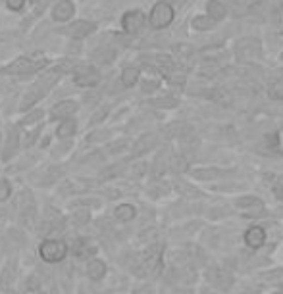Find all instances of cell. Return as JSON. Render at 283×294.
Returning a JSON list of instances; mask_svg holds the SVG:
<instances>
[{"label":"cell","instance_id":"cell-1","mask_svg":"<svg viewBox=\"0 0 283 294\" xmlns=\"http://www.w3.org/2000/svg\"><path fill=\"white\" fill-rule=\"evenodd\" d=\"M49 64V60L43 56H21L18 60H14L12 64L4 67V73L10 75H27V73H37L43 67Z\"/></svg>","mask_w":283,"mask_h":294},{"label":"cell","instance_id":"cell-2","mask_svg":"<svg viewBox=\"0 0 283 294\" xmlns=\"http://www.w3.org/2000/svg\"><path fill=\"white\" fill-rule=\"evenodd\" d=\"M39 256L47 264H60L68 256V244L58 238H47L43 240L39 246Z\"/></svg>","mask_w":283,"mask_h":294},{"label":"cell","instance_id":"cell-3","mask_svg":"<svg viewBox=\"0 0 283 294\" xmlns=\"http://www.w3.org/2000/svg\"><path fill=\"white\" fill-rule=\"evenodd\" d=\"M58 77H60L58 71H52L50 75H45L43 79H39V83H37V85L33 87V91H29V93L25 95V98H23V102H21V106H20L21 110L29 108L31 104H35V102H37L39 98H43V96L47 95V93H49L50 87L54 85L56 81H58Z\"/></svg>","mask_w":283,"mask_h":294},{"label":"cell","instance_id":"cell-4","mask_svg":"<svg viewBox=\"0 0 283 294\" xmlns=\"http://www.w3.org/2000/svg\"><path fill=\"white\" fill-rule=\"evenodd\" d=\"M174 21V8L168 2H156L148 16V23L152 29H164Z\"/></svg>","mask_w":283,"mask_h":294},{"label":"cell","instance_id":"cell-5","mask_svg":"<svg viewBox=\"0 0 283 294\" xmlns=\"http://www.w3.org/2000/svg\"><path fill=\"white\" fill-rule=\"evenodd\" d=\"M160 266H162V246L160 244H152L141 256V271H143L141 275L156 273Z\"/></svg>","mask_w":283,"mask_h":294},{"label":"cell","instance_id":"cell-6","mask_svg":"<svg viewBox=\"0 0 283 294\" xmlns=\"http://www.w3.org/2000/svg\"><path fill=\"white\" fill-rule=\"evenodd\" d=\"M145 21H147V18L141 10H131V12H126V16L122 18V27L129 35H137L139 31H143Z\"/></svg>","mask_w":283,"mask_h":294},{"label":"cell","instance_id":"cell-7","mask_svg":"<svg viewBox=\"0 0 283 294\" xmlns=\"http://www.w3.org/2000/svg\"><path fill=\"white\" fill-rule=\"evenodd\" d=\"M262 54V48H260V43L256 38H243L239 40L237 45V56L239 60H254V58H260Z\"/></svg>","mask_w":283,"mask_h":294},{"label":"cell","instance_id":"cell-8","mask_svg":"<svg viewBox=\"0 0 283 294\" xmlns=\"http://www.w3.org/2000/svg\"><path fill=\"white\" fill-rule=\"evenodd\" d=\"M206 279H208V281H210L214 286H218V288H225V290L233 285V277L229 275L227 271H224V269H218V267L208 269Z\"/></svg>","mask_w":283,"mask_h":294},{"label":"cell","instance_id":"cell-9","mask_svg":"<svg viewBox=\"0 0 283 294\" xmlns=\"http://www.w3.org/2000/svg\"><path fill=\"white\" fill-rule=\"evenodd\" d=\"M75 112H77V102L66 100V102H60V104H56L52 108L50 117H52V119H69Z\"/></svg>","mask_w":283,"mask_h":294},{"label":"cell","instance_id":"cell-10","mask_svg":"<svg viewBox=\"0 0 283 294\" xmlns=\"http://www.w3.org/2000/svg\"><path fill=\"white\" fill-rule=\"evenodd\" d=\"M237 208L245 209L247 216H254V214H262L264 204L262 200L256 198V196H243V198L237 200Z\"/></svg>","mask_w":283,"mask_h":294},{"label":"cell","instance_id":"cell-11","mask_svg":"<svg viewBox=\"0 0 283 294\" xmlns=\"http://www.w3.org/2000/svg\"><path fill=\"white\" fill-rule=\"evenodd\" d=\"M18 209H20V216L23 223H31V219L35 216V204L29 198L27 192H23L20 198H18Z\"/></svg>","mask_w":283,"mask_h":294},{"label":"cell","instance_id":"cell-12","mask_svg":"<svg viewBox=\"0 0 283 294\" xmlns=\"http://www.w3.org/2000/svg\"><path fill=\"white\" fill-rule=\"evenodd\" d=\"M93 31H95V23H91V21H75V23H71L66 29V35L73 38H83L87 37L89 33H93Z\"/></svg>","mask_w":283,"mask_h":294},{"label":"cell","instance_id":"cell-13","mask_svg":"<svg viewBox=\"0 0 283 294\" xmlns=\"http://www.w3.org/2000/svg\"><path fill=\"white\" fill-rule=\"evenodd\" d=\"M98 79H100V75H98L93 67H83V69H79L77 75H75V85L95 87L98 83Z\"/></svg>","mask_w":283,"mask_h":294},{"label":"cell","instance_id":"cell-14","mask_svg":"<svg viewBox=\"0 0 283 294\" xmlns=\"http://www.w3.org/2000/svg\"><path fill=\"white\" fill-rule=\"evenodd\" d=\"M73 12H75V8H73L71 0H60L58 4L54 6V10H52V18L56 21H66V19L73 16Z\"/></svg>","mask_w":283,"mask_h":294},{"label":"cell","instance_id":"cell-15","mask_svg":"<svg viewBox=\"0 0 283 294\" xmlns=\"http://www.w3.org/2000/svg\"><path fill=\"white\" fill-rule=\"evenodd\" d=\"M158 143V137L154 133H148V135H143L139 141L135 143L133 146V156H141V154H145V152L152 150Z\"/></svg>","mask_w":283,"mask_h":294},{"label":"cell","instance_id":"cell-16","mask_svg":"<svg viewBox=\"0 0 283 294\" xmlns=\"http://www.w3.org/2000/svg\"><path fill=\"white\" fill-rule=\"evenodd\" d=\"M85 271H87V277H89V279H93V281H100L102 277L106 275V264H104L102 260H97V258H93V260H89V262H87V267H85Z\"/></svg>","mask_w":283,"mask_h":294},{"label":"cell","instance_id":"cell-17","mask_svg":"<svg viewBox=\"0 0 283 294\" xmlns=\"http://www.w3.org/2000/svg\"><path fill=\"white\" fill-rule=\"evenodd\" d=\"M245 242L251 248H260L266 242V231L262 227H251L245 233Z\"/></svg>","mask_w":283,"mask_h":294},{"label":"cell","instance_id":"cell-18","mask_svg":"<svg viewBox=\"0 0 283 294\" xmlns=\"http://www.w3.org/2000/svg\"><path fill=\"white\" fill-rule=\"evenodd\" d=\"M14 279H16V262L12 260V262H8V264L4 266V269H2V275H0V288H2V290H10Z\"/></svg>","mask_w":283,"mask_h":294},{"label":"cell","instance_id":"cell-19","mask_svg":"<svg viewBox=\"0 0 283 294\" xmlns=\"http://www.w3.org/2000/svg\"><path fill=\"white\" fill-rule=\"evenodd\" d=\"M95 252H97V246L91 242V240H77V244H75V250H73V254L77 260H87V258H93L95 256Z\"/></svg>","mask_w":283,"mask_h":294},{"label":"cell","instance_id":"cell-20","mask_svg":"<svg viewBox=\"0 0 283 294\" xmlns=\"http://www.w3.org/2000/svg\"><path fill=\"white\" fill-rule=\"evenodd\" d=\"M206 10H208V18L212 21H222L227 16V10H225V6L220 0H210L206 4Z\"/></svg>","mask_w":283,"mask_h":294},{"label":"cell","instance_id":"cell-21","mask_svg":"<svg viewBox=\"0 0 283 294\" xmlns=\"http://www.w3.org/2000/svg\"><path fill=\"white\" fill-rule=\"evenodd\" d=\"M18 144H20V137H18V133L16 131H10L8 133V139H6V146H4V160H10L12 156L18 152Z\"/></svg>","mask_w":283,"mask_h":294},{"label":"cell","instance_id":"cell-22","mask_svg":"<svg viewBox=\"0 0 283 294\" xmlns=\"http://www.w3.org/2000/svg\"><path fill=\"white\" fill-rule=\"evenodd\" d=\"M116 218L119 221H131V219L137 216V209L135 206H131V204H122V206H117L116 208Z\"/></svg>","mask_w":283,"mask_h":294},{"label":"cell","instance_id":"cell-23","mask_svg":"<svg viewBox=\"0 0 283 294\" xmlns=\"http://www.w3.org/2000/svg\"><path fill=\"white\" fill-rule=\"evenodd\" d=\"M75 127H77V123H75L73 119H64V121L60 123L56 135H58L60 139H69L71 135L75 133Z\"/></svg>","mask_w":283,"mask_h":294},{"label":"cell","instance_id":"cell-24","mask_svg":"<svg viewBox=\"0 0 283 294\" xmlns=\"http://www.w3.org/2000/svg\"><path fill=\"white\" fill-rule=\"evenodd\" d=\"M139 81V69L137 67H126L122 73V83L124 87H133Z\"/></svg>","mask_w":283,"mask_h":294},{"label":"cell","instance_id":"cell-25","mask_svg":"<svg viewBox=\"0 0 283 294\" xmlns=\"http://www.w3.org/2000/svg\"><path fill=\"white\" fill-rule=\"evenodd\" d=\"M208 96L214 100L216 104H222V106L231 104V95H229V93H225L224 89H214V91H212Z\"/></svg>","mask_w":283,"mask_h":294},{"label":"cell","instance_id":"cell-26","mask_svg":"<svg viewBox=\"0 0 283 294\" xmlns=\"http://www.w3.org/2000/svg\"><path fill=\"white\" fill-rule=\"evenodd\" d=\"M191 175L195 177V179H200V181H210V179H216L218 175H222V171L220 170H195L191 171Z\"/></svg>","mask_w":283,"mask_h":294},{"label":"cell","instance_id":"cell-27","mask_svg":"<svg viewBox=\"0 0 283 294\" xmlns=\"http://www.w3.org/2000/svg\"><path fill=\"white\" fill-rule=\"evenodd\" d=\"M268 143H270V146H272L275 152H279V154H283V129H279V131H275V133L268 139Z\"/></svg>","mask_w":283,"mask_h":294},{"label":"cell","instance_id":"cell-28","mask_svg":"<svg viewBox=\"0 0 283 294\" xmlns=\"http://www.w3.org/2000/svg\"><path fill=\"white\" fill-rule=\"evenodd\" d=\"M193 27L198 29V31H206V29L212 27V19L208 16H198V18L193 19Z\"/></svg>","mask_w":283,"mask_h":294},{"label":"cell","instance_id":"cell-29","mask_svg":"<svg viewBox=\"0 0 283 294\" xmlns=\"http://www.w3.org/2000/svg\"><path fill=\"white\" fill-rule=\"evenodd\" d=\"M71 221H73L75 225H83V223H87V221H89V212H87V209H79V212H73Z\"/></svg>","mask_w":283,"mask_h":294},{"label":"cell","instance_id":"cell-30","mask_svg":"<svg viewBox=\"0 0 283 294\" xmlns=\"http://www.w3.org/2000/svg\"><path fill=\"white\" fill-rule=\"evenodd\" d=\"M268 95H270V98H283V85L281 83H272Z\"/></svg>","mask_w":283,"mask_h":294},{"label":"cell","instance_id":"cell-31","mask_svg":"<svg viewBox=\"0 0 283 294\" xmlns=\"http://www.w3.org/2000/svg\"><path fill=\"white\" fill-rule=\"evenodd\" d=\"M12 194V187H10V183H8V181H0V202H2V200H6L8 198V196H10Z\"/></svg>","mask_w":283,"mask_h":294},{"label":"cell","instance_id":"cell-32","mask_svg":"<svg viewBox=\"0 0 283 294\" xmlns=\"http://www.w3.org/2000/svg\"><path fill=\"white\" fill-rule=\"evenodd\" d=\"M172 170L177 171V173H183V171H187V161L183 158H174L172 160Z\"/></svg>","mask_w":283,"mask_h":294},{"label":"cell","instance_id":"cell-33","mask_svg":"<svg viewBox=\"0 0 283 294\" xmlns=\"http://www.w3.org/2000/svg\"><path fill=\"white\" fill-rule=\"evenodd\" d=\"M6 6L14 12H20L23 6H25V0H6Z\"/></svg>","mask_w":283,"mask_h":294},{"label":"cell","instance_id":"cell-34","mask_svg":"<svg viewBox=\"0 0 283 294\" xmlns=\"http://www.w3.org/2000/svg\"><path fill=\"white\" fill-rule=\"evenodd\" d=\"M273 190H275V194H277V198L283 200V177L275 181V185H273Z\"/></svg>","mask_w":283,"mask_h":294},{"label":"cell","instance_id":"cell-35","mask_svg":"<svg viewBox=\"0 0 283 294\" xmlns=\"http://www.w3.org/2000/svg\"><path fill=\"white\" fill-rule=\"evenodd\" d=\"M133 294H156V292H154V288H152V286H143V288H137Z\"/></svg>","mask_w":283,"mask_h":294},{"label":"cell","instance_id":"cell-36","mask_svg":"<svg viewBox=\"0 0 283 294\" xmlns=\"http://www.w3.org/2000/svg\"><path fill=\"white\" fill-rule=\"evenodd\" d=\"M154 104H156V106H174V104H176V100H170V98H162V100H154Z\"/></svg>","mask_w":283,"mask_h":294},{"label":"cell","instance_id":"cell-37","mask_svg":"<svg viewBox=\"0 0 283 294\" xmlns=\"http://www.w3.org/2000/svg\"><path fill=\"white\" fill-rule=\"evenodd\" d=\"M41 115H43V112H35V114H31L29 117H27V119H25V123H35V121H37V119H39Z\"/></svg>","mask_w":283,"mask_h":294},{"label":"cell","instance_id":"cell-38","mask_svg":"<svg viewBox=\"0 0 283 294\" xmlns=\"http://www.w3.org/2000/svg\"><path fill=\"white\" fill-rule=\"evenodd\" d=\"M174 294H195L191 288H179V290H176Z\"/></svg>","mask_w":283,"mask_h":294},{"label":"cell","instance_id":"cell-39","mask_svg":"<svg viewBox=\"0 0 283 294\" xmlns=\"http://www.w3.org/2000/svg\"><path fill=\"white\" fill-rule=\"evenodd\" d=\"M203 294H216V292H210V290H205Z\"/></svg>","mask_w":283,"mask_h":294},{"label":"cell","instance_id":"cell-40","mask_svg":"<svg viewBox=\"0 0 283 294\" xmlns=\"http://www.w3.org/2000/svg\"><path fill=\"white\" fill-rule=\"evenodd\" d=\"M39 2H47V0H39Z\"/></svg>","mask_w":283,"mask_h":294},{"label":"cell","instance_id":"cell-41","mask_svg":"<svg viewBox=\"0 0 283 294\" xmlns=\"http://www.w3.org/2000/svg\"><path fill=\"white\" fill-rule=\"evenodd\" d=\"M275 294H281V292H275Z\"/></svg>","mask_w":283,"mask_h":294}]
</instances>
